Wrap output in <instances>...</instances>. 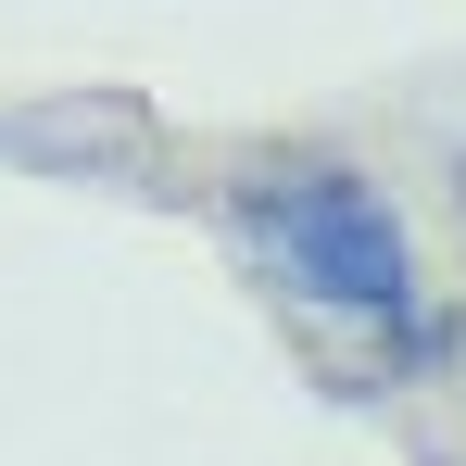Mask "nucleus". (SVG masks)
Instances as JSON below:
<instances>
[{
	"label": "nucleus",
	"mask_w": 466,
	"mask_h": 466,
	"mask_svg": "<svg viewBox=\"0 0 466 466\" xmlns=\"http://www.w3.org/2000/svg\"><path fill=\"white\" fill-rule=\"evenodd\" d=\"M228 228L252 239V265L315 315H353V328H416L429 278H416V228L366 164L340 152H290L228 177Z\"/></svg>",
	"instance_id": "f257e3e1"
}]
</instances>
